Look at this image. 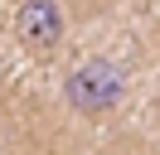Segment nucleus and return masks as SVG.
<instances>
[{"mask_svg":"<svg viewBox=\"0 0 160 155\" xmlns=\"http://www.w3.org/2000/svg\"><path fill=\"white\" fill-rule=\"evenodd\" d=\"M63 97L78 116H112L126 97V68L117 58H82L63 78Z\"/></svg>","mask_w":160,"mask_h":155,"instance_id":"nucleus-1","label":"nucleus"},{"mask_svg":"<svg viewBox=\"0 0 160 155\" xmlns=\"http://www.w3.org/2000/svg\"><path fill=\"white\" fill-rule=\"evenodd\" d=\"M63 34H68V15L53 0H29L15 10V39L34 53H49L53 44H63Z\"/></svg>","mask_w":160,"mask_h":155,"instance_id":"nucleus-2","label":"nucleus"}]
</instances>
